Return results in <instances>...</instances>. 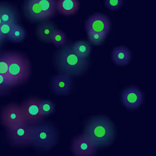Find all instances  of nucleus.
I'll return each mask as SVG.
<instances>
[{"instance_id": "nucleus-1", "label": "nucleus", "mask_w": 156, "mask_h": 156, "mask_svg": "<svg viewBox=\"0 0 156 156\" xmlns=\"http://www.w3.org/2000/svg\"><path fill=\"white\" fill-rule=\"evenodd\" d=\"M98 147L111 145L115 137V128L112 121L105 116H95L86 124L83 133Z\"/></svg>"}, {"instance_id": "nucleus-2", "label": "nucleus", "mask_w": 156, "mask_h": 156, "mask_svg": "<svg viewBox=\"0 0 156 156\" xmlns=\"http://www.w3.org/2000/svg\"><path fill=\"white\" fill-rule=\"evenodd\" d=\"M56 64L61 73L73 77L83 74L87 69L89 61L87 59L81 58L76 55L72 50L71 46H68L59 53Z\"/></svg>"}, {"instance_id": "nucleus-3", "label": "nucleus", "mask_w": 156, "mask_h": 156, "mask_svg": "<svg viewBox=\"0 0 156 156\" xmlns=\"http://www.w3.org/2000/svg\"><path fill=\"white\" fill-rule=\"evenodd\" d=\"M7 78L12 87L27 81L30 75V64L28 59L18 53H8Z\"/></svg>"}, {"instance_id": "nucleus-4", "label": "nucleus", "mask_w": 156, "mask_h": 156, "mask_svg": "<svg viewBox=\"0 0 156 156\" xmlns=\"http://www.w3.org/2000/svg\"><path fill=\"white\" fill-rule=\"evenodd\" d=\"M59 137V131L54 124L43 122L34 124L31 146L39 150L49 151L57 144Z\"/></svg>"}, {"instance_id": "nucleus-5", "label": "nucleus", "mask_w": 156, "mask_h": 156, "mask_svg": "<svg viewBox=\"0 0 156 156\" xmlns=\"http://www.w3.org/2000/svg\"><path fill=\"white\" fill-rule=\"evenodd\" d=\"M34 124L25 123L15 128L7 129V137L9 144L15 147L31 146Z\"/></svg>"}, {"instance_id": "nucleus-6", "label": "nucleus", "mask_w": 156, "mask_h": 156, "mask_svg": "<svg viewBox=\"0 0 156 156\" xmlns=\"http://www.w3.org/2000/svg\"><path fill=\"white\" fill-rule=\"evenodd\" d=\"M0 118L6 130L13 129L27 123L24 119L20 105L15 103H11L4 106Z\"/></svg>"}, {"instance_id": "nucleus-7", "label": "nucleus", "mask_w": 156, "mask_h": 156, "mask_svg": "<svg viewBox=\"0 0 156 156\" xmlns=\"http://www.w3.org/2000/svg\"><path fill=\"white\" fill-rule=\"evenodd\" d=\"M40 100L38 98H31L20 105L24 119L28 124H38L44 120L40 109Z\"/></svg>"}, {"instance_id": "nucleus-8", "label": "nucleus", "mask_w": 156, "mask_h": 156, "mask_svg": "<svg viewBox=\"0 0 156 156\" xmlns=\"http://www.w3.org/2000/svg\"><path fill=\"white\" fill-rule=\"evenodd\" d=\"M71 149L75 156H94L98 147L84 133H82L73 139Z\"/></svg>"}, {"instance_id": "nucleus-9", "label": "nucleus", "mask_w": 156, "mask_h": 156, "mask_svg": "<svg viewBox=\"0 0 156 156\" xmlns=\"http://www.w3.org/2000/svg\"><path fill=\"white\" fill-rule=\"evenodd\" d=\"M111 28V24L109 18L103 14H94L90 16L86 21L87 33L94 32L108 35Z\"/></svg>"}, {"instance_id": "nucleus-10", "label": "nucleus", "mask_w": 156, "mask_h": 156, "mask_svg": "<svg viewBox=\"0 0 156 156\" xmlns=\"http://www.w3.org/2000/svg\"><path fill=\"white\" fill-rule=\"evenodd\" d=\"M73 84L72 76L62 73L54 76L51 81L52 90L58 96L69 94L72 90Z\"/></svg>"}, {"instance_id": "nucleus-11", "label": "nucleus", "mask_w": 156, "mask_h": 156, "mask_svg": "<svg viewBox=\"0 0 156 156\" xmlns=\"http://www.w3.org/2000/svg\"><path fill=\"white\" fill-rule=\"evenodd\" d=\"M121 101L127 108L134 110L139 108L142 105L144 95L137 87H129L123 90Z\"/></svg>"}, {"instance_id": "nucleus-12", "label": "nucleus", "mask_w": 156, "mask_h": 156, "mask_svg": "<svg viewBox=\"0 0 156 156\" xmlns=\"http://www.w3.org/2000/svg\"><path fill=\"white\" fill-rule=\"evenodd\" d=\"M112 59L118 66H126L131 59V53L129 49L125 46H118L113 49Z\"/></svg>"}, {"instance_id": "nucleus-13", "label": "nucleus", "mask_w": 156, "mask_h": 156, "mask_svg": "<svg viewBox=\"0 0 156 156\" xmlns=\"http://www.w3.org/2000/svg\"><path fill=\"white\" fill-rule=\"evenodd\" d=\"M55 30L54 24L51 21H44L39 24L36 30V35L40 40L52 43L51 36L53 31Z\"/></svg>"}, {"instance_id": "nucleus-14", "label": "nucleus", "mask_w": 156, "mask_h": 156, "mask_svg": "<svg viewBox=\"0 0 156 156\" xmlns=\"http://www.w3.org/2000/svg\"><path fill=\"white\" fill-rule=\"evenodd\" d=\"M78 0H58V10L65 16L75 14L79 9Z\"/></svg>"}, {"instance_id": "nucleus-15", "label": "nucleus", "mask_w": 156, "mask_h": 156, "mask_svg": "<svg viewBox=\"0 0 156 156\" xmlns=\"http://www.w3.org/2000/svg\"><path fill=\"white\" fill-rule=\"evenodd\" d=\"M27 11L30 18L32 20L38 21L46 20L40 5L37 0H28L27 3Z\"/></svg>"}, {"instance_id": "nucleus-16", "label": "nucleus", "mask_w": 156, "mask_h": 156, "mask_svg": "<svg viewBox=\"0 0 156 156\" xmlns=\"http://www.w3.org/2000/svg\"><path fill=\"white\" fill-rule=\"evenodd\" d=\"M74 53L79 57L87 59L91 52L90 44L85 41H78L75 42L71 46Z\"/></svg>"}, {"instance_id": "nucleus-17", "label": "nucleus", "mask_w": 156, "mask_h": 156, "mask_svg": "<svg viewBox=\"0 0 156 156\" xmlns=\"http://www.w3.org/2000/svg\"><path fill=\"white\" fill-rule=\"evenodd\" d=\"M37 1L40 3L46 19L51 18L56 14L58 11L56 0H37Z\"/></svg>"}, {"instance_id": "nucleus-18", "label": "nucleus", "mask_w": 156, "mask_h": 156, "mask_svg": "<svg viewBox=\"0 0 156 156\" xmlns=\"http://www.w3.org/2000/svg\"><path fill=\"white\" fill-rule=\"evenodd\" d=\"M0 18L2 23H15L16 14L9 6L0 4Z\"/></svg>"}, {"instance_id": "nucleus-19", "label": "nucleus", "mask_w": 156, "mask_h": 156, "mask_svg": "<svg viewBox=\"0 0 156 156\" xmlns=\"http://www.w3.org/2000/svg\"><path fill=\"white\" fill-rule=\"evenodd\" d=\"M25 35L26 34L24 29L20 25L15 23L13 24V27H12V31L8 40L14 42H20L24 40Z\"/></svg>"}, {"instance_id": "nucleus-20", "label": "nucleus", "mask_w": 156, "mask_h": 156, "mask_svg": "<svg viewBox=\"0 0 156 156\" xmlns=\"http://www.w3.org/2000/svg\"><path fill=\"white\" fill-rule=\"evenodd\" d=\"M51 42L56 47L64 46L66 42V36L59 30H55L52 34Z\"/></svg>"}, {"instance_id": "nucleus-21", "label": "nucleus", "mask_w": 156, "mask_h": 156, "mask_svg": "<svg viewBox=\"0 0 156 156\" xmlns=\"http://www.w3.org/2000/svg\"><path fill=\"white\" fill-rule=\"evenodd\" d=\"M40 109L41 114L44 117L51 114L55 111V106L52 101L49 100H40Z\"/></svg>"}, {"instance_id": "nucleus-22", "label": "nucleus", "mask_w": 156, "mask_h": 156, "mask_svg": "<svg viewBox=\"0 0 156 156\" xmlns=\"http://www.w3.org/2000/svg\"><path fill=\"white\" fill-rule=\"evenodd\" d=\"M15 23H3L0 26V41L8 40Z\"/></svg>"}, {"instance_id": "nucleus-23", "label": "nucleus", "mask_w": 156, "mask_h": 156, "mask_svg": "<svg viewBox=\"0 0 156 156\" xmlns=\"http://www.w3.org/2000/svg\"><path fill=\"white\" fill-rule=\"evenodd\" d=\"M90 42L94 45H99L105 38L107 37L108 34L99 33H94V32H89L87 33Z\"/></svg>"}, {"instance_id": "nucleus-24", "label": "nucleus", "mask_w": 156, "mask_h": 156, "mask_svg": "<svg viewBox=\"0 0 156 156\" xmlns=\"http://www.w3.org/2000/svg\"><path fill=\"white\" fill-rule=\"evenodd\" d=\"M11 87L12 86L8 78L3 75L0 74V96L6 94Z\"/></svg>"}, {"instance_id": "nucleus-25", "label": "nucleus", "mask_w": 156, "mask_h": 156, "mask_svg": "<svg viewBox=\"0 0 156 156\" xmlns=\"http://www.w3.org/2000/svg\"><path fill=\"white\" fill-rule=\"evenodd\" d=\"M8 69V58L7 53L0 55V74L7 77Z\"/></svg>"}, {"instance_id": "nucleus-26", "label": "nucleus", "mask_w": 156, "mask_h": 156, "mask_svg": "<svg viewBox=\"0 0 156 156\" xmlns=\"http://www.w3.org/2000/svg\"><path fill=\"white\" fill-rule=\"evenodd\" d=\"M106 7L111 11H118L122 6V0H105Z\"/></svg>"}, {"instance_id": "nucleus-27", "label": "nucleus", "mask_w": 156, "mask_h": 156, "mask_svg": "<svg viewBox=\"0 0 156 156\" xmlns=\"http://www.w3.org/2000/svg\"><path fill=\"white\" fill-rule=\"evenodd\" d=\"M3 23H2V20H1V18H0V26H1L2 24Z\"/></svg>"}]
</instances>
